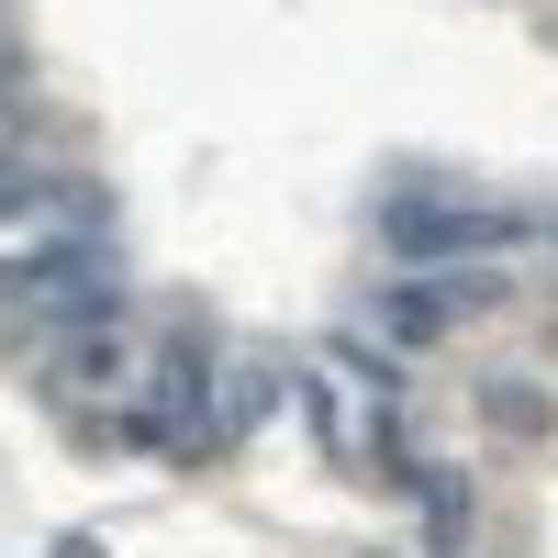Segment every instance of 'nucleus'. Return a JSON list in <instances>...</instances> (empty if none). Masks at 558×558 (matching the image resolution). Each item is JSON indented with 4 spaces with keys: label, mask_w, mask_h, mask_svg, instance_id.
<instances>
[{
    "label": "nucleus",
    "mask_w": 558,
    "mask_h": 558,
    "mask_svg": "<svg viewBox=\"0 0 558 558\" xmlns=\"http://www.w3.org/2000/svg\"><path fill=\"white\" fill-rule=\"evenodd\" d=\"M89 246H101V202H89V191H23V202H0V291H23V279L68 268Z\"/></svg>",
    "instance_id": "obj_1"
},
{
    "label": "nucleus",
    "mask_w": 558,
    "mask_h": 558,
    "mask_svg": "<svg viewBox=\"0 0 558 558\" xmlns=\"http://www.w3.org/2000/svg\"><path fill=\"white\" fill-rule=\"evenodd\" d=\"M525 223L514 213H470V202H391V246L413 268H436V257H481V246H514Z\"/></svg>",
    "instance_id": "obj_2"
},
{
    "label": "nucleus",
    "mask_w": 558,
    "mask_h": 558,
    "mask_svg": "<svg viewBox=\"0 0 558 558\" xmlns=\"http://www.w3.org/2000/svg\"><path fill=\"white\" fill-rule=\"evenodd\" d=\"M146 425H134V436H157V447H213V413H202V347L191 336H168L157 347V380H146Z\"/></svg>",
    "instance_id": "obj_3"
},
{
    "label": "nucleus",
    "mask_w": 558,
    "mask_h": 558,
    "mask_svg": "<svg viewBox=\"0 0 558 558\" xmlns=\"http://www.w3.org/2000/svg\"><path fill=\"white\" fill-rule=\"evenodd\" d=\"M12 302H23V313H45V324H78V336H89V324H112V257L89 246V257H68V268L23 279Z\"/></svg>",
    "instance_id": "obj_4"
},
{
    "label": "nucleus",
    "mask_w": 558,
    "mask_h": 558,
    "mask_svg": "<svg viewBox=\"0 0 558 558\" xmlns=\"http://www.w3.org/2000/svg\"><path fill=\"white\" fill-rule=\"evenodd\" d=\"M0 202H23V123L0 112Z\"/></svg>",
    "instance_id": "obj_6"
},
{
    "label": "nucleus",
    "mask_w": 558,
    "mask_h": 558,
    "mask_svg": "<svg viewBox=\"0 0 558 558\" xmlns=\"http://www.w3.org/2000/svg\"><path fill=\"white\" fill-rule=\"evenodd\" d=\"M380 313H391V336H402V347H436L458 313H481V291H447V279H402Z\"/></svg>",
    "instance_id": "obj_5"
},
{
    "label": "nucleus",
    "mask_w": 558,
    "mask_h": 558,
    "mask_svg": "<svg viewBox=\"0 0 558 558\" xmlns=\"http://www.w3.org/2000/svg\"><path fill=\"white\" fill-rule=\"evenodd\" d=\"M0 78H12V57H0Z\"/></svg>",
    "instance_id": "obj_7"
}]
</instances>
